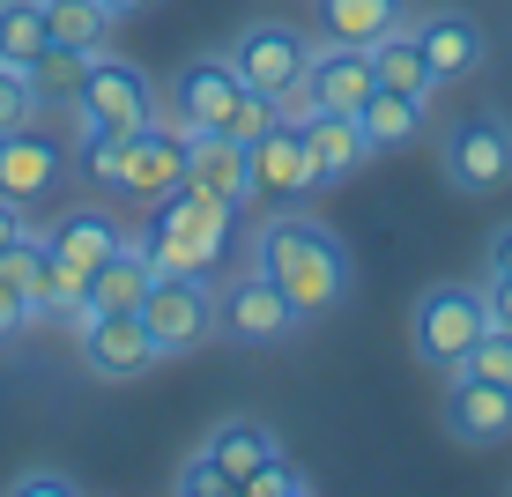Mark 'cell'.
<instances>
[{
  "instance_id": "obj_1",
  "label": "cell",
  "mask_w": 512,
  "mask_h": 497,
  "mask_svg": "<svg viewBox=\"0 0 512 497\" xmlns=\"http://www.w3.org/2000/svg\"><path fill=\"white\" fill-rule=\"evenodd\" d=\"M253 268L268 275L282 297H290L297 319L342 312L349 282H357L349 245L334 238L327 223H312V216H268V223H260V230H253Z\"/></svg>"
},
{
  "instance_id": "obj_2",
  "label": "cell",
  "mask_w": 512,
  "mask_h": 497,
  "mask_svg": "<svg viewBox=\"0 0 512 497\" xmlns=\"http://www.w3.org/2000/svg\"><path fill=\"white\" fill-rule=\"evenodd\" d=\"M231 216L238 208L208 201V193L193 186H171L164 201H156V216L141 223V260H149L156 275H208L223 260V245H231Z\"/></svg>"
},
{
  "instance_id": "obj_3",
  "label": "cell",
  "mask_w": 512,
  "mask_h": 497,
  "mask_svg": "<svg viewBox=\"0 0 512 497\" xmlns=\"http://www.w3.org/2000/svg\"><path fill=\"white\" fill-rule=\"evenodd\" d=\"M82 164H90L97 186H112L119 201H141L156 208L171 186H186V134L164 127V119H149V127L119 134V141H82Z\"/></svg>"
},
{
  "instance_id": "obj_4",
  "label": "cell",
  "mask_w": 512,
  "mask_h": 497,
  "mask_svg": "<svg viewBox=\"0 0 512 497\" xmlns=\"http://www.w3.org/2000/svg\"><path fill=\"white\" fill-rule=\"evenodd\" d=\"M149 119H164V104H156V82L141 75L134 60H112V52H90V67H82V90H75V127L82 141H119L134 127H149Z\"/></svg>"
},
{
  "instance_id": "obj_5",
  "label": "cell",
  "mask_w": 512,
  "mask_h": 497,
  "mask_svg": "<svg viewBox=\"0 0 512 497\" xmlns=\"http://www.w3.org/2000/svg\"><path fill=\"white\" fill-rule=\"evenodd\" d=\"M483 327H490V305H483V290H468V282H431V290L416 297V312H409L416 357L431 371H461V357L475 349Z\"/></svg>"
},
{
  "instance_id": "obj_6",
  "label": "cell",
  "mask_w": 512,
  "mask_h": 497,
  "mask_svg": "<svg viewBox=\"0 0 512 497\" xmlns=\"http://www.w3.org/2000/svg\"><path fill=\"white\" fill-rule=\"evenodd\" d=\"M245 97L253 90H245V75L231 67V52H193L179 75H171V127L179 134H231Z\"/></svg>"
},
{
  "instance_id": "obj_7",
  "label": "cell",
  "mask_w": 512,
  "mask_h": 497,
  "mask_svg": "<svg viewBox=\"0 0 512 497\" xmlns=\"http://www.w3.org/2000/svg\"><path fill=\"white\" fill-rule=\"evenodd\" d=\"M245 179H253L260 201H305L312 186H327L320 179V164H312V141H305V119H290V112H275L268 127H260L253 141H245Z\"/></svg>"
},
{
  "instance_id": "obj_8",
  "label": "cell",
  "mask_w": 512,
  "mask_h": 497,
  "mask_svg": "<svg viewBox=\"0 0 512 497\" xmlns=\"http://www.w3.org/2000/svg\"><path fill=\"white\" fill-rule=\"evenodd\" d=\"M438 164L453 193H498L512 186V127L498 112H461L438 141Z\"/></svg>"
},
{
  "instance_id": "obj_9",
  "label": "cell",
  "mask_w": 512,
  "mask_h": 497,
  "mask_svg": "<svg viewBox=\"0 0 512 497\" xmlns=\"http://www.w3.org/2000/svg\"><path fill=\"white\" fill-rule=\"evenodd\" d=\"M141 327H149L156 357H186L216 334V290L201 275H156L141 297Z\"/></svg>"
},
{
  "instance_id": "obj_10",
  "label": "cell",
  "mask_w": 512,
  "mask_h": 497,
  "mask_svg": "<svg viewBox=\"0 0 512 497\" xmlns=\"http://www.w3.org/2000/svg\"><path fill=\"white\" fill-rule=\"evenodd\" d=\"M305 60H312V45H305V30H290V23H245L231 38V67L245 75V90H260L275 104L305 82Z\"/></svg>"
},
{
  "instance_id": "obj_11",
  "label": "cell",
  "mask_w": 512,
  "mask_h": 497,
  "mask_svg": "<svg viewBox=\"0 0 512 497\" xmlns=\"http://www.w3.org/2000/svg\"><path fill=\"white\" fill-rule=\"evenodd\" d=\"M216 327L231 334V342H245V349H268V342H290L305 319L290 312V297H282L260 268H245V275L223 282V297H216Z\"/></svg>"
},
{
  "instance_id": "obj_12",
  "label": "cell",
  "mask_w": 512,
  "mask_h": 497,
  "mask_svg": "<svg viewBox=\"0 0 512 497\" xmlns=\"http://www.w3.org/2000/svg\"><path fill=\"white\" fill-rule=\"evenodd\" d=\"M75 349H82V364H90L97 379H112V386H127L156 364V342H149V327H141V312L75 319Z\"/></svg>"
},
{
  "instance_id": "obj_13",
  "label": "cell",
  "mask_w": 512,
  "mask_h": 497,
  "mask_svg": "<svg viewBox=\"0 0 512 497\" xmlns=\"http://www.w3.org/2000/svg\"><path fill=\"white\" fill-rule=\"evenodd\" d=\"M60 171H67V149L52 134H38V119L15 127V134H0V201L38 208L45 193L60 186Z\"/></svg>"
},
{
  "instance_id": "obj_14",
  "label": "cell",
  "mask_w": 512,
  "mask_h": 497,
  "mask_svg": "<svg viewBox=\"0 0 512 497\" xmlns=\"http://www.w3.org/2000/svg\"><path fill=\"white\" fill-rule=\"evenodd\" d=\"M305 104L312 112H357L364 97L379 90V75H372V45H334L327 38V52H312L305 60Z\"/></svg>"
},
{
  "instance_id": "obj_15",
  "label": "cell",
  "mask_w": 512,
  "mask_h": 497,
  "mask_svg": "<svg viewBox=\"0 0 512 497\" xmlns=\"http://www.w3.org/2000/svg\"><path fill=\"white\" fill-rule=\"evenodd\" d=\"M409 30H416L423 67H431L438 90H446V82H461V75H475V67L490 60L483 23H475V15H461V8H438V15H423V23H409Z\"/></svg>"
},
{
  "instance_id": "obj_16",
  "label": "cell",
  "mask_w": 512,
  "mask_h": 497,
  "mask_svg": "<svg viewBox=\"0 0 512 497\" xmlns=\"http://www.w3.org/2000/svg\"><path fill=\"white\" fill-rule=\"evenodd\" d=\"M446 431L461 438V446H505L512 438V394L490 379H475V371H446Z\"/></svg>"
},
{
  "instance_id": "obj_17",
  "label": "cell",
  "mask_w": 512,
  "mask_h": 497,
  "mask_svg": "<svg viewBox=\"0 0 512 497\" xmlns=\"http://www.w3.org/2000/svg\"><path fill=\"white\" fill-rule=\"evenodd\" d=\"M186 186L208 193V201H223V208H245V201H253L245 141H231V134H186Z\"/></svg>"
},
{
  "instance_id": "obj_18",
  "label": "cell",
  "mask_w": 512,
  "mask_h": 497,
  "mask_svg": "<svg viewBox=\"0 0 512 497\" xmlns=\"http://www.w3.org/2000/svg\"><path fill=\"white\" fill-rule=\"evenodd\" d=\"M45 245H52V260H67V268L97 275L104 260L127 245V230H119L112 216H97V208H75V216H60V223L45 230Z\"/></svg>"
},
{
  "instance_id": "obj_19",
  "label": "cell",
  "mask_w": 512,
  "mask_h": 497,
  "mask_svg": "<svg viewBox=\"0 0 512 497\" xmlns=\"http://www.w3.org/2000/svg\"><path fill=\"white\" fill-rule=\"evenodd\" d=\"M149 282H156V268L141 260V245L127 238L112 260L90 275V297H82V319H97V312H141V297H149Z\"/></svg>"
},
{
  "instance_id": "obj_20",
  "label": "cell",
  "mask_w": 512,
  "mask_h": 497,
  "mask_svg": "<svg viewBox=\"0 0 512 497\" xmlns=\"http://www.w3.org/2000/svg\"><path fill=\"white\" fill-rule=\"evenodd\" d=\"M305 141H312L320 179H349V171L372 156V134H364L357 112H305Z\"/></svg>"
},
{
  "instance_id": "obj_21",
  "label": "cell",
  "mask_w": 512,
  "mask_h": 497,
  "mask_svg": "<svg viewBox=\"0 0 512 497\" xmlns=\"http://www.w3.org/2000/svg\"><path fill=\"white\" fill-rule=\"evenodd\" d=\"M401 23H409L401 0H320V38H334V45H379Z\"/></svg>"
},
{
  "instance_id": "obj_22",
  "label": "cell",
  "mask_w": 512,
  "mask_h": 497,
  "mask_svg": "<svg viewBox=\"0 0 512 497\" xmlns=\"http://www.w3.org/2000/svg\"><path fill=\"white\" fill-rule=\"evenodd\" d=\"M372 75H379V90H401V97H423V104L438 97V82H431V67H423V45H416L409 23L386 30V38L372 45Z\"/></svg>"
},
{
  "instance_id": "obj_23",
  "label": "cell",
  "mask_w": 512,
  "mask_h": 497,
  "mask_svg": "<svg viewBox=\"0 0 512 497\" xmlns=\"http://www.w3.org/2000/svg\"><path fill=\"white\" fill-rule=\"evenodd\" d=\"M201 453L216 460L231 483H245V475H253L260 460L275 453V431H268V423H253V416H231V423H216V431H208V446H201Z\"/></svg>"
},
{
  "instance_id": "obj_24",
  "label": "cell",
  "mask_w": 512,
  "mask_h": 497,
  "mask_svg": "<svg viewBox=\"0 0 512 497\" xmlns=\"http://www.w3.org/2000/svg\"><path fill=\"white\" fill-rule=\"evenodd\" d=\"M38 8H45V38H52V45L104 52V38H112V15H104V0H38Z\"/></svg>"
},
{
  "instance_id": "obj_25",
  "label": "cell",
  "mask_w": 512,
  "mask_h": 497,
  "mask_svg": "<svg viewBox=\"0 0 512 497\" xmlns=\"http://www.w3.org/2000/svg\"><path fill=\"white\" fill-rule=\"evenodd\" d=\"M364 134H372V149H401V141L423 134V97H401V90H372L357 104Z\"/></svg>"
},
{
  "instance_id": "obj_26",
  "label": "cell",
  "mask_w": 512,
  "mask_h": 497,
  "mask_svg": "<svg viewBox=\"0 0 512 497\" xmlns=\"http://www.w3.org/2000/svg\"><path fill=\"white\" fill-rule=\"evenodd\" d=\"M45 8L38 0H0V67H38V52H45Z\"/></svg>"
},
{
  "instance_id": "obj_27",
  "label": "cell",
  "mask_w": 512,
  "mask_h": 497,
  "mask_svg": "<svg viewBox=\"0 0 512 497\" xmlns=\"http://www.w3.org/2000/svg\"><path fill=\"white\" fill-rule=\"evenodd\" d=\"M82 67H90V52H75V45H45V52H38V67H30V90H38V104H75Z\"/></svg>"
},
{
  "instance_id": "obj_28",
  "label": "cell",
  "mask_w": 512,
  "mask_h": 497,
  "mask_svg": "<svg viewBox=\"0 0 512 497\" xmlns=\"http://www.w3.org/2000/svg\"><path fill=\"white\" fill-rule=\"evenodd\" d=\"M461 371H475V379H490V386H505V394H512V327H483V334H475V349L461 357Z\"/></svg>"
},
{
  "instance_id": "obj_29",
  "label": "cell",
  "mask_w": 512,
  "mask_h": 497,
  "mask_svg": "<svg viewBox=\"0 0 512 497\" xmlns=\"http://www.w3.org/2000/svg\"><path fill=\"white\" fill-rule=\"evenodd\" d=\"M238 490H253V497H305V490H312V475H305L290 453L275 446V453H268V460H260V468L238 483Z\"/></svg>"
},
{
  "instance_id": "obj_30",
  "label": "cell",
  "mask_w": 512,
  "mask_h": 497,
  "mask_svg": "<svg viewBox=\"0 0 512 497\" xmlns=\"http://www.w3.org/2000/svg\"><path fill=\"white\" fill-rule=\"evenodd\" d=\"M30 119H38V90H30V75H23V67H0V134L30 127Z\"/></svg>"
},
{
  "instance_id": "obj_31",
  "label": "cell",
  "mask_w": 512,
  "mask_h": 497,
  "mask_svg": "<svg viewBox=\"0 0 512 497\" xmlns=\"http://www.w3.org/2000/svg\"><path fill=\"white\" fill-rule=\"evenodd\" d=\"M179 490H186V497H223V490H238V483L201 453V460H186V468H179Z\"/></svg>"
},
{
  "instance_id": "obj_32",
  "label": "cell",
  "mask_w": 512,
  "mask_h": 497,
  "mask_svg": "<svg viewBox=\"0 0 512 497\" xmlns=\"http://www.w3.org/2000/svg\"><path fill=\"white\" fill-rule=\"evenodd\" d=\"M30 319H38V312H30V297L15 290V275H8V268H0V342H15Z\"/></svg>"
},
{
  "instance_id": "obj_33",
  "label": "cell",
  "mask_w": 512,
  "mask_h": 497,
  "mask_svg": "<svg viewBox=\"0 0 512 497\" xmlns=\"http://www.w3.org/2000/svg\"><path fill=\"white\" fill-rule=\"evenodd\" d=\"M75 490L82 483L67 468H23V475H15V497H75Z\"/></svg>"
},
{
  "instance_id": "obj_34",
  "label": "cell",
  "mask_w": 512,
  "mask_h": 497,
  "mask_svg": "<svg viewBox=\"0 0 512 497\" xmlns=\"http://www.w3.org/2000/svg\"><path fill=\"white\" fill-rule=\"evenodd\" d=\"M483 305H490V327H512V275L483 282Z\"/></svg>"
},
{
  "instance_id": "obj_35",
  "label": "cell",
  "mask_w": 512,
  "mask_h": 497,
  "mask_svg": "<svg viewBox=\"0 0 512 497\" xmlns=\"http://www.w3.org/2000/svg\"><path fill=\"white\" fill-rule=\"evenodd\" d=\"M483 268H490V275H512V223H498V230H490V245H483Z\"/></svg>"
},
{
  "instance_id": "obj_36",
  "label": "cell",
  "mask_w": 512,
  "mask_h": 497,
  "mask_svg": "<svg viewBox=\"0 0 512 497\" xmlns=\"http://www.w3.org/2000/svg\"><path fill=\"white\" fill-rule=\"evenodd\" d=\"M23 230H30V216H23V208H15V201H0V253H8V245L23 238Z\"/></svg>"
},
{
  "instance_id": "obj_37",
  "label": "cell",
  "mask_w": 512,
  "mask_h": 497,
  "mask_svg": "<svg viewBox=\"0 0 512 497\" xmlns=\"http://www.w3.org/2000/svg\"><path fill=\"white\" fill-rule=\"evenodd\" d=\"M149 8V0H104V15H112V23H127V15H141Z\"/></svg>"
}]
</instances>
